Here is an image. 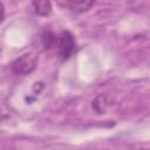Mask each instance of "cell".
I'll list each match as a JSON object with an SVG mask.
<instances>
[{
  "mask_svg": "<svg viewBox=\"0 0 150 150\" xmlns=\"http://www.w3.org/2000/svg\"><path fill=\"white\" fill-rule=\"evenodd\" d=\"M57 47H59V56L61 57L62 61L68 60L71 54L75 50V39L74 35L69 32V30H63L60 36L57 38Z\"/></svg>",
  "mask_w": 150,
  "mask_h": 150,
  "instance_id": "6da1fadb",
  "label": "cell"
},
{
  "mask_svg": "<svg viewBox=\"0 0 150 150\" xmlns=\"http://www.w3.org/2000/svg\"><path fill=\"white\" fill-rule=\"evenodd\" d=\"M36 56L30 53L23 54L12 63V70L18 75H27L35 69Z\"/></svg>",
  "mask_w": 150,
  "mask_h": 150,
  "instance_id": "7a4b0ae2",
  "label": "cell"
},
{
  "mask_svg": "<svg viewBox=\"0 0 150 150\" xmlns=\"http://www.w3.org/2000/svg\"><path fill=\"white\" fill-rule=\"evenodd\" d=\"M61 5H63L64 7L69 8L71 12H75V13H82V12H86L87 9H89L93 5H94V1H87V0H69V1H64L62 2Z\"/></svg>",
  "mask_w": 150,
  "mask_h": 150,
  "instance_id": "3957f363",
  "label": "cell"
},
{
  "mask_svg": "<svg viewBox=\"0 0 150 150\" xmlns=\"http://www.w3.org/2000/svg\"><path fill=\"white\" fill-rule=\"evenodd\" d=\"M109 105H110L109 97H108L107 95H104V94H101V95L96 96L95 100L93 101V108H94L95 111L98 112V114L104 112V111L108 109Z\"/></svg>",
  "mask_w": 150,
  "mask_h": 150,
  "instance_id": "277c9868",
  "label": "cell"
},
{
  "mask_svg": "<svg viewBox=\"0 0 150 150\" xmlns=\"http://www.w3.org/2000/svg\"><path fill=\"white\" fill-rule=\"evenodd\" d=\"M32 5L34 7L35 13L39 15L47 16L52 12V5L49 1H34V2H32Z\"/></svg>",
  "mask_w": 150,
  "mask_h": 150,
  "instance_id": "5b68a950",
  "label": "cell"
},
{
  "mask_svg": "<svg viewBox=\"0 0 150 150\" xmlns=\"http://www.w3.org/2000/svg\"><path fill=\"white\" fill-rule=\"evenodd\" d=\"M42 41H43V45H45L46 48H50V47H53L57 42V38L54 34H52L50 32H46L43 34Z\"/></svg>",
  "mask_w": 150,
  "mask_h": 150,
  "instance_id": "8992f818",
  "label": "cell"
},
{
  "mask_svg": "<svg viewBox=\"0 0 150 150\" xmlns=\"http://www.w3.org/2000/svg\"><path fill=\"white\" fill-rule=\"evenodd\" d=\"M4 16H5V8H4L2 2H0V22L4 20Z\"/></svg>",
  "mask_w": 150,
  "mask_h": 150,
  "instance_id": "52a82bcc",
  "label": "cell"
}]
</instances>
